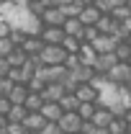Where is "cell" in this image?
I'll list each match as a JSON object with an SVG mask.
<instances>
[{"label":"cell","mask_w":131,"mask_h":134,"mask_svg":"<svg viewBox=\"0 0 131 134\" xmlns=\"http://www.w3.org/2000/svg\"><path fill=\"white\" fill-rule=\"evenodd\" d=\"M28 93H31V88L26 83H13V88H10V93H8V98L13 100V103H26V98H28Z\"/></svg>","instance_id":"obj_17"},{"label":"cell","mask_w":131,"mask_h":134,"mask_svg":"<svg viewBox=\"0 0 131 134\" xmlns=\"http://www.w3.org/2000/svg\"><path fill=\"white\" fill-rule=\"evenodd\" d=\"M10 31H13V21L0 16V36H10Z\"/></svg>","instance_id":"obj_32"},{"label":"cell","mask_w":131,"mask_h":134,"mask_svg":"<svg viewBox=\"0 0 131 134\" xmlns=\"http://www.w3.org/2000/svg\"><path fill=\"white\" fill-rule=\"evenodd\" d=\"M41 114L46 116V121H59V119L64 116V108H62L59 100H46L44 108H41Z\"/></svg>","instance_id":"obj_11"},{"label":"cell","mask_w":131,"mask_h":134,"mask_svg":"<svg viewBox=\"0 0 131 134\" xmlns=\"http://www.w3.org/2000/svg\"><path fill=\"white\" fill-rule=\"evenodd\" d=\"M113 16L118 18V21H126V18H131V8H129V3H123V5H116V8H113Z\"/></svg>","instance_id":"obj_29"},{"label":"cell","mask_w":131,"mask_h":134,"mask_svg":"<svg viewBox=\"0 0 131 134\" xmlns=\"http://www.w3.org/2000/svg\"><path fill=\"white\" fill-rule=\"evenodd\" d=\"M44 103H46V98H44L41 93L31 90V93H28V98H26V108H28V111H41V108H44Z\"/></svg>","instance_id":"obj_23"},{"label":"cell","mask_w":131,"mask_h":134,"mask_svg":"<svg viewBox=\"0 0 131 134\" xmlns=\"http://www.w3.org/2000/svg\"><path fill=\"white\" fill-rule=\"evenodd\" d=\"M64 93H69L64 83H49L44 90H41V96H44L46 100H62V96H64Z\"/></svg>","instance_id":"obj_14"},{"label":"cell","mask_w":131,"mask_h":134,"mask_svg":"<svg viewBox=\"0 0 131 134\" xmlns=\"http://www.w3.org/2000/svg\"><path fill=\"white\" fill-rule=\"evenodd\" d=\"M26 129L28 132H41L44 126H46V116L41 114V111H28V116H26Z\"/></svg>","instance_id":"obj_12"},{"label":"cell","mask_w":131,"mask_h":134,"mask_svg":"<svg viewBox=\"0 0 131 134\" xmlns=\"http://www.w3.org/2000/svg\"><path fill=\"white\" fill-rule=\"evenodd\" d=\"M54 3H57V5H67L69 0H54Z\"/></svg>","instance_id":"obj_43"},{"label":"cell","mask_w":131,"mask_h":134,"mask_svg":"<svg viewBox=\"0 0 131 134\" xmlns=\"http://www.w3.org/2000/svg\"><path fill=\"white\" fill-rule=\"evenodd\" d=\"M123 26H126V29L131 31V18H126V21H123Z\"/></svg>","instance_id":"obj_42"},{"label":"cell","mask_w":131,"mask_h":134,"mask_svg":"<svg viewBox=\"0 0 131 134\" xmlns=\"http://www.w3.org/2000/svg\"><path fill=\"white\" fill-rule=\"evenodd\" d=\"M75 93H77V98H80V100H100L103 88H98V85H93V83H80Z\"/></svg>","instance_id":"obj_6"},{"label":"cell","mask_w":131,"mask_h":134,"mask_svg":"<svg viewBox=\"0 0 131 134\" xmlns=\"http://www.w3.org/2000/svg\"><path fill=\"white\" fill-rule=\"evenodd\" d=\"M95 5L100 8V13H113V8H116L111 0H95Z\"/></svg>","instance_id":"obj_37"},{"label":"cell","mask_w":131,"mask_h":134,"mask_svg":"<svg viewBox=\"0 0 131 134\" xmlns=\"http://www.w3.org/2000/svg\"><path fill=\"white\" fill-rule=\"evenodd\" d=\"M41 134H62V126H59V121H46V126L41 129Z\"/></svg>","instance_id":"obj_34"},{"label":"cell","mask_w":131,"mask_h":134,"mask_svg":"<svg viewBox=\"0 0 131 134\" xmlns=\"http://www.w3.org/2000/svg\"><path fill=\"white\" fill-rule=\"evenodd\" d=\"M59 103H62V108H64V111H77L82 100L77 98V93H75V90H69V93H64V96H62V100H59Z\"/></svg>","instance_id":"obj_22"},{"label":"cell","mask_w":131,"mask_h":134,"mask_svg":"<svg viewBox=\"0 0 131 134\" xmlns=\"http://www.w3.org/2000/svg\"><path fill=\"white\" fill-rule=\"evenodd\" d=\"M69 75H72L77 83H90V80L98 75V70H95V65H87V62H82V65H77L75 70H69Z\"/></svg>","instance_id":"obj_5"},{"label":"cell","mask_w":131,"mask_h":134,"mask_svg":"<svg viewBox=\"0 0 131 134\" xmlns=\"http://www.w3.org/2000/svg\"><path fill=\"white\" fill-rule=\"evenodd\" d=\"M21 47H23V49H26V52H28V54L33 57V54H41V52H44L46 41H44L41 36H33V34H28V39H26V41H23Z\"/></svg>","instance_id":"obj_16"},{"label":"cell","mask_w":131,"mask_h":134,"mask_svg":"<svg viewBox=\"0 0 131 134\" xmlns=\"http://www.w3.org/2000/svg\"><path fill=\"white\" fill-rule=\"evenodd\" d=\"M5 134H28L26 129V124H16V121H10V126H8V132Z\"/></svg>","instance_id":"obj_36"},{"label":"cell","mask_w":131,"mask_h":134,"mask_svg":"<svg viewBox=\"0 0 131 134\" xmlns=\"http://www.w3.org/2000/svg\"><path fill=\"white\" fill-rule=\"evenodd\" d=\"M26 116H28L26 103H13V106H10V111H8V119H10V121H16V124H23Z\"/></svg>","instance_id":"obj_19"},{"label":"cell","mask_w":131,"mask_h":134,"mask_svg":"<svg viewBox=\"0 0 131 134\" xmlns=\"http://www.w3.org/2000/svg\"><path fill=\"white\" fill-rule=\"evenodd\" d=\"M82 8H85V3H82V0H69L67 5H62V10L67 13V18L80 16V13H82Z\"/></svg>","instance_id":"obj_27"},{"label":"cell","mask_w":131,"mask_h":134,"mask_svg":"<svg viewBox=\"0 0 131 134\" xmlns=\"http://www.w3.org/2000/svg\"><path fill=\"white\" fill-rule=\"evenodd\" d=\"M93 47L98 49V54H103V52H116V47H118V39H116L113 34H100L98 39L93 41Z\"/></svg>","instance_id":"obj_8"},{"label":"cell","mask_w":131,"mask_h":134,"mask_svg":"<svg viewBox=\"0 0 131 134\" xmlns=\"http://www.w3.org/2000/svg\"><path fill=\"white\" fill-rule=\"evenodd\" d=\"M129 8H131V0H129Z\"/></svg>","instance_id":"obj_49"},{"label":"cell","mask_w":131,"mask_h":134,"mask_svg":"<svg viewBox=\"0 0 131 134\" xmlns=\"http://www.w3.org/2000/svg\"><path fill=\"white\" fill-rule=\"evenodd\" d=\"M59 126H62V132L80 134V129H82V116L77 114V111H64V116L59 119Z\"/></svg>","instance_id":"obj_3"},{"label":"cell","mask_w":131,"mask_h":134,"mask_svg":"<svg viewBox=\"0 0 131 134\" xmlns=\"http://www.w3.org/2000/svg\"><path fill=\"white\" fill-rule=\"evenodd\" d=\"M126 119H129V124H131V106H129V111H126Z\"/></svg>","instance_id":"obj_44"},{"label":"cell","mask_w":131,"mask_h":134,"mask_svg":"<svg viewBox=\"0 0 131 134\" xmlns=\"http://www.w3.org/2000/svg\"><path fill=\"white\" fill-rule=\"evenodd\" d=\"M113 65H118V57H116V52H103V54H98V59H95V70L98 72H108Z\"/></svg>","instance_id":"obj_13"},{"label":"cell","mask_w":131,"mask_h":134,"mask_svg":"<svg viewBox=\"0 0 131 134\" xmlns=\"http://www.w3.org/2000/svg\"><path fill=\"white\" fill-rule=\"evenodd\" d=\"M95 26H98L100 34H116V29L121 26V21H118L113 13H103V16H100V21L95 23Z\"/></svg>","instance_id":"obj_10"},{"label":"cell","mask_w":131,"mask_h":134,"mask_svg":"<svg viewBox=\"0 0 131 134\" xmlns=\"http://www.w3.org/2000/svg\"><path fill=\"white\" fill-rule=\"evenodd\" d=\"M64 31L72 34V36H80V39H82V34H85V23H82V18H80V16L67 18V21H64Z\"/></svg>","instance_id":"obj_18"},{"label":"cell","mask_w":131,"mask_h":134,"mask_svg":"<svg viewBox=\"0 0 131 134\" xmlns=\"http://www.w3.org/2000/svg\"><path fill=\"white\" fill-rule=\"evenodd\" d=\"M10 88H13V80H10L8 75H3V77H0V96H8Z\"/></svg>","instance_id":"obj_35"},{"label":"cell","mask_w":131,"mask_h":134,"mask_svg":"<svg viewBox=\"0 0 131 134\" xmlns=\"http://www.w3.org/2000/svg\"><path fill=\"white\" fill-rule=\"evenodd\" d=\"M10 3H13V5H16V8H26V5H28V3H31V0H10Z\"/></svg>","instance_id":"obj_40"},{"label":"cell","mask_w":131,"mask_h":134,"mask_svg":"<svg viewBox=\"0 0 131 134\" xmlns=\"http://www.w3.org/2000/svg\"><path fill=\"white\" fill-rule=\"evenodd\" d=\"M129 41H131V36H129Z\"/></svg>","instance_id":"obj_50"},{"label":"cell","mask_w":131,"mask_h":134,"mask_svg":"<svg viewBox=\"0 0 131 134\" xmlns=\"http://www.w3.org/2000/svg\"><path fill=\"white\" fill-rule=\"evenodd\" d=\"M113 5H123V3H129V0H111Z\"/></svg>","instance_id":"obj_41"},{"label":"cell","mask_w":131,"mask_h":134,"mask_svg":"<svg viewBox=\"0 0 131 134\" xmlns=\"http://www.w3.org/2000/svg\"><path fill=\"white\" fill-rule=\"evenodd\" d=\"M95 134H108V129H98V132H95Z\"/></svg>","instance_id":"obj_45"},{"label":"cell","mask_w":131,"mask_h":134,"mask_svg":"<svg viewBox=\"0 0 131 134\" xmlns=\"http://www.w3.org/2000/svg\"><path fill=\"white\" fill-rule=\"evenodd\" d=\"M62 47H64L69 54H80V49H82V39H80V36H72V34H67L64 41H62Z\"/></svg>","instance_id":"obj_25"},{"label":"cell","mask_w":131,"mask_h":134,"mask_svg":"<svg viewBox=\"0 0 131 134\" xmlns=\"http://www.w3.org/2000/svg\"><path fill=\"white\" fill-rule=\"evenodd\" d=\"M100 16H103V13H100V8L95 5V3H93V5H85L82 13H80V18H82L85 26H95V23L100 21Z\"/></svg>","instance_id":"obj_15"},{"label":"cell","mask_w":131,"mask_h":134,"mask_svg":"<svg viewBox=\"0 0 131 134\" xmlns=\"http://www.w3.org/2000/svg\"><path fill=\"white\" fill-rule=\"evenodd\" d=\"M129 85H131V83H129Z\"/></svg>","instance_id":"obj_51"},{"label":"cell","mask_w":131,"mask_h":134,"mask_svg":"<svg viewBox=\"0 0 131 134\" xmlns=\"http://www.w3.org/2000/svg\"><path fill=\"white\" fill-rule=\"evenodd\" d=\"M67 54H69V52H67L62 44H46L44 52H41V59H44V65H64Z\"/></svg>","instance_id":"obj_2"},{"label":"cell","mask_w":131,"mask_h":134,"mask_svg":"<svg viewBox=\"0 0 131 134\" xmlns=\"http://www.w3.org/2000/svg\"><path fill=\"white\" fill-rule=\"evenodd\" d=\"M82 3H85V5H93V3H95V0H82Z\"/></svg>","instance_id":"obj_46"},{"label":"cell","mask_w":131,"mask_h":134,"mask_svg":"<svg viewBox=\"0 0 131 134\" xmlns=\"http://www.w3.org/2000/svg\"><path fill=\"white\" fill-rule=\"evenodd\" d=\"M10 106H13V100L8 98V96H0V114H8Z\"/></svg>","instance_id":"obj_38"},{"label":"cell","mask_w":131,"mask_h":134,"mask_svg":"<svg viewBox=\"0 0 131 134\" xmlns=\"http://www.w3.org/2000/svg\"><path fill=\"white\" fill-rule=\"evenodd\" d=\"M113 111L108 108V106H103V103H98V111H95V116H93V124L98 126V129H108V124L113 121Z\"/></svg>","instance_id":"obj_7"},{"label":"cell","mask_w":131,"mask_h":134,"mask_svg":"<svg viewBox=\"0 0 131 134\" xmlns=\"http://www.w3.org/2000/svg\"><path fill=\"white\" fill-rule=\"evenodd\" d=\"M26 39H28V31H26V29H21V26H13V31H10V41H13L16 47H21Z\"/></svg>","instance_id":"obj_28"},{"label":"cell","mask_w":131,"mask_h":134,"mask_svg":"<svg viewBox=\"0 0 131 134\" xmlns=\"http://www.w3.org/2000/svg\"><path fill=\"white\" fill-rule=\"evenodd\" d=\"M46 85H49V83H46L44 77H36V75H33V80L28 83V88H31V90H36V93H41V90H44Z\"/></svg>","instance_id":"obj_33"},{"label":"cell","mask_w":131,"mask_h":134,"mask_svg":"<svg viewBox=\"0 0 131 134\" xmlns=\"http://www.w3.org/2000/svg\"><path fill=\"white\" fill-rule=\"evenodd\" d=\"M64 36H67L64 26H46L44 34H41V39H44L46 44H62V41H64Z\"/></svg>","instance_id":"obj_9"},{"label":"cell","mask_w":131,"mask_h":134,"mask_svg":"<svg viewBox=\"0 0 131 134\" xmlns=\"http://www.w3.org/2000/svg\"><path fill=\"white\" fill-rule=\"evenodd\" d=\"M10 70H13V65L8 62V57H0V77H3V75H8Z\"/></svg>","instance_id":"obj_39"},{"label":"cell","mask_w":131,"mask_h":134,"mask_svg":"<svg viewBox=\"0 0 131 134\" xmlns=\"http://www.w3.org/2000/svg\"><path fill=\"white\" fill-rule=\"evenodd\" d=\"M13 47H16V44L10 41V36H0V57H8Z\"/></svg>","instance_id":"obj_31"},{"label":"cell","mask_w":131,"mask_h":134,"mask_svg":"<svg viewBox=\"0 0 131 134\" xmlns=\"http://www.w3.org/2000/svg\"><path fill=\"white\" fill-rule=\"evenodd\" d=\"M95 111H98V100H82L80 108H77V114L82 116V121H93Z\"/></svg>","instance_id":"obj_20"},{"label":"cell","mask_w":131,"mask_h":134,"mask_svg":"<svg viewBox=\"0 0 131 134\" xmlns=\"http://www.w3.org/2000/svg\"><path fill=\"white\" fill-rule=\"evenodd\" d=\"M44 23L46 26H64V21H67V13L62 10V5H49L46 8V13H44Z\"/></svg>","instance_id":"obj_4"},{"label":"cell","mask_w":131,"mask_h":134,"mask_svg":"<svg viewBox=\"0 0 131 134\" xmlns=\"http://www.w3.org/2000/svg\"><path fill=\"white\" fill-rule=\"evenodd\" d=\"M126 134H131V126H129V132H126Z\"/></svg>","instance_id":"obj_48"},{"label":"cell","mask_w":131,"mask_h":134,"mask_svg":"<svg viewBox=\"0 0 131 134\" xmlns=\"http://www.w3.org/2000/svg\"><path fill=\"white\" fill-rule=\"evenodd\" d=\"M129 119L126 116H113V121L108 124V134H126L129 132Z\"/></svg>","instance_id":"obj_21"},{"label":"cell","mask_w":131,"mask_h":134,"mask_svg":"<svg viewBox=\"0 0 131 134\" xmlns=\"http://www.w3.org/2000/svg\"><path fill=\"white\" fill-rule=\"evenodd\" d=\"M116 57H118V62H129V59H131V41H129V39L118 41V47H116Z\"/></svg>","instance_id":"obj_26"},{"label":"cell","mask_w":131,"mask_h":134,"mask_svg":"<svg viewBox=\"0 0 131 134\" xmlns=\"http://www.w3.org/2000/svg\"><path fill=\"white\" fill-rule=\"evenodd\" d=\"M80 59H82V62H87V65H95V59H98V49H95L93 44L82 41V49H80Z\"/></svg>","instance_id":"obj_24"},{"label":"cell","mask_w":131,"mask_h":134,"mask_svg":"<svg viewBox=\"0 0 131 134\" xmlns=\"http://www.w3.org/2000/svg\"><path fill=\"white\" fill-rule=\"evenodd\" d=\"M105 77H108V83H113V85H129L131 83V62H118V65H113L105 72Z\"/></svg>","instance_id":"obj_1"},{"label":"cell","mask_w":131,"mask_h":134,"mask_svg":"<svg viewBox=\"0 0 131 134\" xmlns=\"http://www.w3.org/2000/svg\"><path fill=\"white\" fill-rule=\"evenodd\" d=\"M98 36H100L98 26H85V34H82V41H87V44H93V41H95Z\"/></svg>","instance_id":"obj_30"},{"label":"cell","mask_w":131,"mask_h":134,"mask_svg":"<svg viewBox=\"0 0 131 134\" xmlns=\"http://www.w3.org/2000/svg\"><path fill=\"white\" fill-rule=\"evenodd\" d=\"M28 134H41V132H28Z\"/></svg>","instance_id":"obj_47"}]
</instances>
